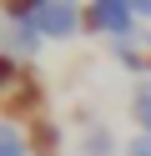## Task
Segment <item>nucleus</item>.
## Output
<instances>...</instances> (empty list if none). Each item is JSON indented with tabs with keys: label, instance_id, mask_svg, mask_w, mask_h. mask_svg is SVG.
I'll return each mask as SVG.
<instances>
[{
	"label": "nucleus",
	"instance_id": "0eeeda50",
	"mask_svg": "<svg viewBox=\"0 0 151 156\" xmlns=\"http://www.w3.org/2000/svg\"><path fill=\"white\" fill-rule=\"evenodd\" d=\"M116 61H121V66H131V71H146V66H151V55H141L131 41H116Z\"/></svg>",
	"mask_w": 151,
	"mask_h": 156
},
{
	"label": "nucleus",
	"instance_id": "39448f33",
	"mask_svg": "<svg viewBox=\"0 0 151 156\" xmlns=\"http://www.w3.org/2000/svg\"><path fill=\"white\" fill-rule=\"evenodd\" d=\"M35 106H40V86H35V81H20L15 91H10L5 111H10V116H25V111H35Z\"/></svg>",
	"mask_w": 151,
	"mask_h": 156
},
{
	"label": "nucleus",
	"instance_id": "6e6552de",
	"mask_svg": "<svg viewBox=\"0 0 151 156\" xmlns=\"http://www.w3.org/2000/svg\"><path fill=\"white\" fill-rule=\"evenodd\" d=\"M0 156H25V141H20L15 126H5V131H0Z\"/></svg>",
	"mask_w": 151,
	"mask_h": 156
},
{
	"label": "nucleus",
	"instance_id": "20e7f679",
	"mask_svg": "<svg viewBox=\"0 0 151 156\" xmlns=\"http://www.w3.org/2000/svg\"><path fill=\"white\" fill-rule=\"evenodd\" d=\"M111 151H116V136L106 126H86L81 131V156H111Z\"/></svg>",
	"mask_w": 151,
	"mask_h": 156
},
{
	"label": "nucleus",
	"instance_id": "f257e3e1",
	"mask_svg": "<svg viewBox=\"0 0 151 156\" xmlns=\"http://www.w3.org/2000/svg\"><path fill=\"white\" fill-rule=\"evenodd\" d=\"M30 20H35L40 35L66 41V35H76L81 25H86V10H81V5H70V0H40V10L30 15Z\"/></svg>",
	"mask_w": 151,
	"mask_h": 156
},
{
	"label": "nucleus",
	"instance_id": "423d86ee",
	"mask_svg": "<svg viewBox=\"0 0 151 156\" xmlns=\"http://www.w3.org/2000/svg\"><path fill=\"white\" fill-rule=\"evenodd\" d=\"M131 116H136L141 136H151V81H141V86H136V96H131Z\"/></svg>",
	"mask_w": 151,
	"mask_h": 156
},
{
	"label": "nucleus",
	"instance_id": "f03ea898",
	"mask_svg": "<svg viewBox=\"0 0 151 156\" xmlns=\"http://www.w3.org/2000/svg\"><path fill=\"white\" fill-rule=\"evenodd\" d=\"M86 25H91V30L116 35V41H131L136 10H131V0H96V5H86Z\"/></svg>",
	"mask_w": 151,
	"mask_h": 156
},
{
	"label": "nucleus",
	"instance_id": "9b49d317",
	"mask_svg": "<svg viewBox=\"0 0 151 156\" xmlns=\"http://www.w3.org/2000/svg\"><path fill=\"white\" fill-rule=\"evenodd\" d=\"M131 10H136V20H151V0H131Z\"/></svg>",
	"mask_w": 151,
	"mask_h": 156
},
{
	"label": "nucleus",
	"instance_id": "9d476101",
	"mask_svg": "<svg viewBox=\"0 0 151 156\" xmlns=\"http://www.w3.org/2000/svg\"><path fill=\"white\" fill-rule=\"evenodd\" d=\"M126 156H151V136H131V146H126Z\"/></svg>",
	"mask_w": 151,
	"mask_h": 156
},
{
	"label": "nucleus",
	"instance_id": "7ed1b4c3",
	"mask_svg": "<svg viewBox=\"0 0 151 156\" xmlns=\"http://www.w3.org/2000/svg\"><path fill=\"white\" fill-rule=\"evenodd\" d=\"M40 41H45V35L35 30V20L10 25V55H35V51H40Z\"/></svg>",
	"mask_w": 151,
	"mask_h": 156
},
{
	"label": "nucleus",
	"instance_id": "1a4fd4ad",
	"mask_svg": "<svg viewBox=\"0 0 151 156\" xmlns=\"http://www.w3.org/2000/svg\"><path fill=\"white\" fill-rule=\"evenodd\" d=\"M30 146H35V151H56V126H35V136H30Z\"/></svg>",
	"mask_w": 151,
	"mask_h": 156
}]
</instances>
